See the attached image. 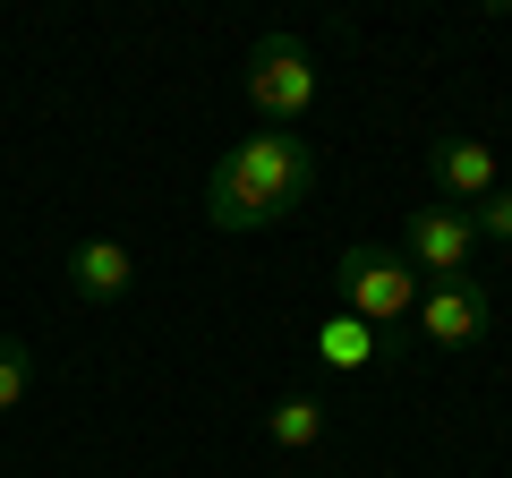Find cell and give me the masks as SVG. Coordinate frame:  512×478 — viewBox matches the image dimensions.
<instances>
[{
	"instance_id": "cell-1",
	"label": "cell",
	"mask_w": 512,
	"mask_h": 478,
	"mask_svg": "<svg viewBox=\"0 0 512 478\" xmlns=\"http://www.w3.org/2000/svg\"><path fill=\"white\" fill-rule=\"evenodd\" d=\"M308 188H316L308 137H299V129H248V137L222 146L214 171H205V222L231 231V239H248V231H265V222L299 214Z\"/></svg>"
},
{
	"instance_id": "cell-2",
	"label": "cell",
	"mask_w": 512,
	"mask_h": 478,
	"mask_svg": "<svg viewBox=\"0 0 512 478\" xmlns=\"http://www.w3.org/2000/svg\"><path fill=\"white\" fill-rule=\"evenodd\" d=\"M239 94L256 103V129H299V120L316 111V52L291 35V26L256 35L248 69H239Z\"/></svg>"
},
{
	"instance_id": "cell-3",
	"label": "cell",
	"mask_w": 512,
	"mask_h": 478,
	"mask_svg": "<svg viewBox=\"0 0 512 478\" xmlns=\"http://www.w3.org/2000/svg\"><path fill=\"white\" fill-rule=\"evenodd\" d=\"M333 291H342V316H359V325H376V333L410 325V308H419V274H410V257H402V248H384V239L342 248Z\"/></svg>"
},
{
	"instance_id": "cell-4",
	"label": "cell",
	"mask_w": 512,
	"mask_h": 478,
	"mask_svg": "<svg viewBox=\"0 0 512 478\" xmlns=\"http://www.w3.org/2000/svg\"><path fill=\"white\" fill-rule=\"evenodd\" d=\"M478 222L461 214V205H410V222H402V257H410V274L419 282H444V274H470L478 265Z\"/></svg>"
},
{
	"instance_id": "cell-5",
	"label": "cell",
	"mask_w": 512,
	"mask_h": 478,
	"mask_svg": "<svg viewBox=\"0 0 512 478\" xmlns=\"http://www.w3.org/2000/svg\"><path fill=\"white\" fill-rule=\"evenodd\" d=\"M419 333L436 350H478L487 342V325H495V291L478 274H444V282H419Z\"/></svg>"
},
{
	"instance_id": "cell-6",
	"label": "cell",
	"mask_w": 512,
	"mask_h": 478,
	"mask_svg": "<svg viewBox=\"0 0 512 478\" xmlns=\"http://www.w3.org/2000/svg\"><path fill=\"white\" fill-rule=\"evenodd\" d=\"M60 274H69V299H86V308H120V299L137 291V257H128V239H103V231L77 239Z\"/></svg>"
},
{
	"instance_id": "cell-7",
	"label": "cell",
	"mask_w": 512,
	"mask_h": 478,
	"mask_svg": "<svg viewBox=\"0 0 512 478\" xmlns=\"http://www.w3.org/2000/svg\"><path fill=\"white\" fill-rule=\"evenodd\" d=\"M427 171H436V188H444V205H461L470 214L478 197H495V146L487 137H436V154H427Z\"/></svg>"
},
{
	"instance_id": "cell-8",
	"label": "cell",
	"mask_w": 512,
	"mask_h": 478,
	"mask_svg": "<svg viewBox=\"0 0 512 478\" xmlns=\"http://www.w3.org/2000/svg\"><path fill=\"white\" fill-rule=\"evenodd\" d=\"M308 342H316V359H325V368H342V376H359V368H384V359H393V342H384L376 325H359V316H342V308H333L325 325L308 333Z\"/></svg>"
},
{
	"instance_id": "cell-9",
	"label": "cell",
	"mask_w": 512,
	"mask_h": 478,
	"mask_svg": "<svg viewBox=\"0 0 512 478\" xmlns=\"http://www.w3.org/2000/svg\"><path fill=\"white\" fill-rule=\"evenodd\" d=\"M325 427H333L325 393H282V402L265 410V436H274L282 453H316V444H325Z\"/></svg>"
},
{
	"instance_id": "cell-10",
	"label": "cell",
	"mask_w": 512,
	"mask_h": 478,
	"mask_svg": "<svg viewBox=\"0 0 512 478\" xmlns=\"http://www.w3.org/2000/svg\"><path fill=\"white\" fill-rule=\"evenodd\" d=\"M26 393H35V350H26L18 333H0V419H9Z\"/></svg>"
},
{
	"instance_id": "cell-11",
	"label": "cell",
	"mask_w": 512,
	"mask_h": 478,
	"mask_svg": "<svg viewBox=\"0 0 512 478\" xmlns=\"http://www.w3.org/2000/svg\"><path fill=\"white\" fill-rule=\"evenodd\" d=\"M470 222H478V239H495V248H512V188H495V197H478V205H470Z\"/></svg>"
}]
</instances>
